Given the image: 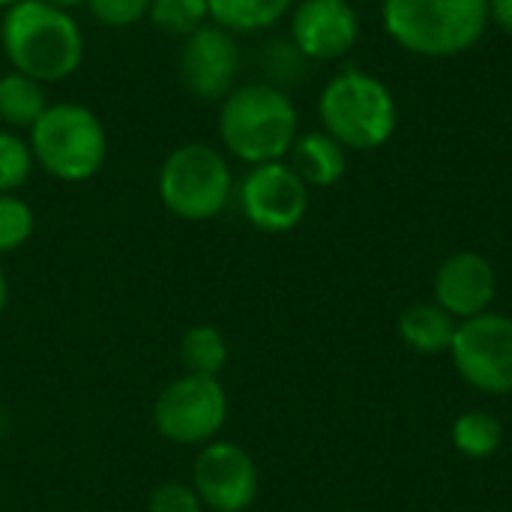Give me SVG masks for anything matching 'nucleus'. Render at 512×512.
Returning <instances> with one entry per match:
<instances>
[{
    "label": "nucleus",
    "mask_w": 512,
    "mask_h": 512,
    "mask_svg": "<svg viewBox=\"0 0 512 512\" xmlns=\"http://www.w3.org/2000/svg\"><path fill=\"white\" fill-rule=\"evenodd\" d=\"M0 48L15 72L63 81L84 60V36L72 15L48 0H18L0 21Z\"/></svg>",
    "instance_id": "obj_1"
},
{
    "label": "nucleus",
    "mask_w": 512,
    "mask_h": 512,
    "mask_svg": "<svg viewBox=\"0 0 512 512\" xmlns=\"http://www.w3.org/2000/svg\"><path fill=\"white\" fill-rule=\"evenodd\" d=\"M387 36L420 57H456L471 51L489 27V0H384Z\"/></svg>",
    "instance_id": "obj_2"
},
{
    "label": "nucleus",
    "mask_w": 512,
    "mask_h": 512,
    "mask_svg": "<svg viewBox=\"0 0 512 512\" xmlns=\"http://www.w3.org/2000/svg\"><path fill=\"white\" fill-rule=\"evenodd\" d=\"M219 138L246 165L282 162L297 138V108L273 84L234 87L219 108Z\"/></svg>",
    "instance_id": "obj_3"
},
{
    "label": "nucleus",
    "mask_w": 512,
    "mask_h": 512,
    "mask_svg": "<svg viewBox=\"0 0 512 512\" xmlns=\"http://www.w3.org/2000/svg\"><path fill=\"white\" fill-rule=\"evenodd\" d=\"M318 117L324 132L345 150H378L399 126L390 87L363 69H345L327 81L318 99Z\"/></svg>",
    "instance_id": "obj_4"
},
{
    "label": "nucleus",
    "mask_w": 512,
    "mask_h": 512,
    "mask_svg": "<svg viewBox=\"0 0 512 512\" xmlns=\"http://www.w3.org/2000/svg\"><path fill=\"white\" fill-rule=\"evenodd\" d=\"M33 162L63 183L96 177L108 153V135L99 117L78 102L48 105L30 129Z\"/></svg>",
    "instance_id": "obj_5"
},
{
    "label": "nucleus",
    "mask_w": 512,
    "mask_h": 512,
    "mask_svg": "<svg viewBox=\"0 0 512 512\" xmlns=\"http://www.w3.org/2000/svg\"><path fill=\"white\" fill-rule=\"evenodd\" d=\"M231 189L234 180L228 159L204 141H189L171 150L156 177L159 201L168 213L186 222L219 216L231 201Z\"/></svg>",
    "instance_id": "obj_6"
},
{
    "label": "nucleus",
    "mask_w": 512,
    "mask_h": 512,
    "mask_svg": "<svg viewBox=\"0 0 512 512\" xmlns=\"http://www.w3.org/2000/svg\"><path fill=\"white\" fill-rule=\"evenodd\" d=\"M228 423V393L219 378L180 375L153 405L156 432L177 447H204L219 438Z\"/></svg>",
    "instance_id": "obj_7"
},
{
    "label": "nucleus",
    "mask_w": 512,
    "mask_h": 512,
    "mask_svg": "<svg viewBox=\"0 0 512 512\" xmlns=\"http://www.w3.org/2000/svg\"><path fill=\"white\" fill-rule=\"evenodd\" d=\"M450 357L465 384L480 393H512V318L501 312H483L459 321Z\"/></svg>",
    "instance_id": "obj_8"
},
{
    "label": "nucleus",
    "mask_w": 512,
    "mask_h": 512,
    "mask_svg": "<svg viewBox=\"0 0 512 512\" xmlns=\"http://www.w3.org/2000/svg\"><path fill=\"white\" fill-rule=\"evenodd\" d=\"M258 465L234 441H210L198 450L192 465V489L204 510L246 512L258 498Z\"/></svg>",
    "instance_id": "obj_9"
},
{
    "label": "nucleus",
    "mask_w": 512,
    "mask_h": 512,
    "mask_svg": "<svg viewBox=\"0 0 512 512\" xmlns=\"http://www.w3.org/2000/svg\"><path fill=\"white\" fill-rule=\"evenodd\" d=\"M240 210L264 234L294 231L309 210V186L288 162L252 165L240 183Z\"/></svg>",
    "instance_id": "obj_10"
},
{
    "label": "nucleus",
    "mask_w": 512,
    "mask_h": 512,
    "mask_svg": "<svg viewBox=\"0 0 512 512\" xmlns=\"http://www.w3.org/2000/svg\"><path fill=\"white\" fill-rule=\"evenodd\" d=\"M240 75V48L234 33L219 24H204L186 36L180 48V78L186 90L204 102H222Z\"/></svg>",
    "instance_id": "obj_11"
},
{
    "label": "nucleus",
    "mask_w": 512,
    "mask_h": 512,
    "mask_svg": "<svg viewBox=\"0 0 512 512\" xmlns=\"http://www.w3.org/2000/svg\"><path fill=\"white\" fill-rule=\"evenodd\" d=\"M360 36V18L351 0H300L291 12V39L303 57L339 60Z\"/></svg>",
    "instance_id": "obj_12"
},
{
    "label": "nucleus",
    "mask_w": 512,
    "mask_h": 512,
    "mask_svg": "<svg viewBox=\"0 0 512 512\" xmlns=\"http://www.w3.org/2000/svg\"><path fill=\"white\" fill-rule=\"evenodd\" d=\"M432 291L435 303L447 315H453L456 321H468L492 309V300L498 294V276L486 255L456 252L438 267Z\"/></svg>",
    "instance_id": "obj_13"
},
{
    "label": "nucleus",
    "mask_w": 512,
    "mask_h": 512,
    "mask_svg": "<svg viewBox=\"0 0 512 512\" xmlns=\"http://www.w3.org/2000/svg\"><path fill=\"white\" fill-rule=\"evenodd\" d=\"M288 156H291L288 165L297 171V177L315 189H327L339 183L348 168V150L336 138H330L324 129L297 135Z\"/></svg>",
    "instance_id": "obj_14"
},
{
    "label": "nucleus",
    "mask_w": 512,
    "mask_h": 512,
    "mask_svg": "<svg viewBox=\"0 0 512 512\" xmlns=\"http://www.w3.org/2000/svg\"><path fill=\"white\" fill-rule=\"evenodd\" d=\"M459 321L447 315L438 303H414L399 318L402 342L417 354H444L453 345Z\"/></svg>",
    "instance_id": "obj_15"
},
{
    "label": "nucleus",
    "mask_w": 512,
    "mask_h": 512,
    "mask_svg": "<svg viewBox=\"0 0 512 512\" xmlns=\"http://www.w3.org/2000/svg\"><path fill=\"white\" fill-rule=\"evenodd\" d=\"M48 99L42 90V81L21 75V72H6L0 75V120L15 126V129H33V123L45 114Z\"/></svg>",
    "instance_id": "obj_16"
},
{
    "label": "nucleus",
    "mask_w": 512,
    "mask_h": 512,
    "mask_svg": "<svg viewBox=\"0 0 512 512\" xmlns=\"http://www.w3.org/2000/svg\"><path fill=\"white\" fill-rule=\"evenodd\" d=\"M210 18L231 33L267 30L288 15L294 0H207Z\"/></svg>",
    "instance_id": "obj_17"
},
{
    "label": "nucleus",
    "mask_w": 512,
    "mask_h": 512,
    "mask_svg": "<svg viewBox=\"0 0 512 512\" xmlns=\"http://www.w3.org/2000/svg\"><path fill=\"white\" fill-rule=\"evenodd\" d=\"M180 363L186 375H204L219 378V372L228 366V342L222 330L213 324H195L180 339Z\"/></svg>",
    "instance_id": "obj_18"
},
{
    "label": "nucleus",
    "mask_w": 512,
    "mask_h": 512,
    "mask_svg": "<svg viewBox=\"0 0 512 512\" xmlns=\"http://www.w3.org/2000/svg\"><path fill=\"white\" fill-rule=\"evenodd\" d=\"M504 429L489 411H465L453 423V447L468 459H489L501 450Z\"/></svg>",
    "instance_id": "obj_19"
},
{
    "label": "nucleus",
    "mask_w": 512,
    "mask_h": 512,
    "mask_svg": "<svg viewBox=\"0 0 512 512\" xmlns=\"http://www.w3.org/2000/svg\"><path fill=\"white\" fill-rule=\"evenodd\" d=\"M147 15L156 30L186 39L207 24L210 6L207 0H150Z\"/></svg>",
    "instance_id": "obj_20"
},
{
    "label": "nucleus",
    "mask_w": 512,
    "mask_h": 512,
    "mask_svg": "<svg viewBox=\"0 0 512 512\" xmlns=\"http://www.w3.org/2000/svg\"><path fill=\"white\" fill-rule=\"evenodd\" d=\"M33 153L24 138L0 129V195H15L33 174Z\"/></svg>",
    "instance_id": "obj_21"
},
{
    "label": "nucleus",
    "mask_w": 512,
    "mask_h": 512,
    "mask_svg": "<svg viewBox=\"0 0 512 512\" xmlns=\"http://www.w3.org/2000/svg\"><path fill=\"white\" fill-rule=\"evenodd\" d=\"M36 228V216L18 195H0V255L21 249Z\"/></svg>",
    "instance_id": "obj_22"
},
{
    "label": "nucleus",
    "mask_w": 512,
    "mask_h": 512,
    "mask_svg": "<svg viewBox=\"0 0 512 512\" xmlns=\"http://www.w3.org/2000/svg\"><path fill=\"white\" fill-rule=\"evenodd\" d=\"M147 512H204V504L192 483H159L150 498H147Z\"/></svg>",
    "instance_id": "obj_23"
},
{
    "label": "nucleus",
    "mask_w": 512,
    "mask_h": 512,
    "mask_svg": "<svg viewBox=\"0 0 512 512\" xmlns=\"http://www.w3.org/2000/svg\"><path fill=\"white\" fill-rule=\"evenodd\" d=\"M93 18L102 24V27H132L138 24L147 9H150V0H87Z\"/></svg>",
    "instance_id": "obj_24"
},
{
    "label": "nucleus",
    "mask_w": 512,
    "mask_h": 512,
    "mask_svg": "<svg viewBox=\"0 0 512 512\" xmlns=\"http://www.w3.org/2000/svg\"><path fill=\"white\" fill-rule=\"evenodd\" d=\"M489 18L512 36V0H489Z\"/></svg>",
    "instance_id": "obj_25"
},
{
    "label": "nucleus",
    "mask_w": 512,
    "mask_h": 512,
    "mask_svg": "<svg viewBox=\"0 0 512 512\" xmlns=\"http://www.w3.org/2000/svg\"><path fill=\"white\" fill-rule=\"evenodd\" d=\"M6 303H9V282H6V273L0 267V315L6 312Z\"/></svg>",
    "instance_id": "obj_26"
},
{
    "label": "nucleus",
    "mask_w": 512,
    "mask_h": 512,
    "mask_svg": "<svg viewBox=\"0 0 512 512\" xmlns=\"http://www.w3.org/2000/svg\"><path fill=\"white\" fill-rule=\"evenodd\" d=\"M48 3H54L60 9H69V6H78V3H87V0H48Z\"/></svg>",
    "instance_id": "obj_27"
},
{
    "label": "nucleus",
    "mask_w": 512,
    "mask_h": 512,
    "mask_svg": "<svg viewBox=\"0 0 512 512\" xmlns=\"http://www.w3.org/2000/svg\"><path fill=\"white\" fill-rule=\"evenodd\" d=\"M3 432H6V411L0 408V435H3Z\"/></svg>",
    "instance_id": "obj_28"
},
{
    "label": "nucleus",
    "mask_w": 512,
    "mask_h": 512,
    "mask_svg": "<svg viewBox=\"0 0 512 512\" xmlns=\"http://www.w3.org/2000/svg\"><path fill=\"white\" fill-rule=\"evenodd\" d=\"M18 0H0V9H9V6H15Z\"/></svg>",
    "instance_id": "obj_29"
}]
</instances>
